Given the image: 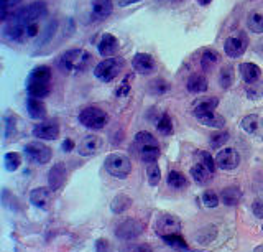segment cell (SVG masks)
<instances>
[{
    "label": "cell",
    "instance_id": "obj_1",
    "mask_svg": "<svg viewBox=\"0 0 263 252\" xmlns=\"http://www.w3.org/2000/svg\"><path fill=\"white\" fill-rule=\"evenodd\" d=\"M90 61H92L90 53H87L86 50H81V48H74V50L64 51L58 58V68L64 73L79 75V73H84L89 68Z\"/></svg>",
    "mask_w": 263,
    "mask_h": 252
},
{
    "label": "cell",
    "instance_id": "obj_2",
    "mask_svg": "<svg viewBox=\"0 0 263 252\" xmlns=\"http://www.w3.org/2000/svg\"><path fill=\"white\" fill-rule=\"evenodd\" d=\"M51 69L49 66H38L35 68L28 76L27 81V91L30 97L43 99L51 93Z\"/></svg>",
    "mask_w": 263,
    "mask_h": 252
},
{
    "label": "cell",
    "instance_id": "obj_3",
    "mask_svg": "<svg viewBox=\"0 0 263 252\" xmlns=\"http://www.w3.org/2000/svg\"><path fill=\"white\" fill-rule=\"evenodd\" d=\"M134 149L138 158L145 164H155L160 157V145L158 140L150 132H138L134 139Z\"/></svg>",
    "mask_w": 263,
    "mask_h": 252
},
{
    "label": "cell",
    "instance_id": "obj_4",
    "mask_svg": "<svg viewBox=\"0 0 263 252\" xmlns=\"http://www.w3.org/2000/svg\"><path fill=\"white\" fill-rule=\"evenodd\" d=\"M123 68V61L120 58H104L94 68V75L99 81L102 83H110L115 78H117Z\"/></svg>",
    "mask_w": 263,
    "mask_h": 252
},
{
    "label": "cell",
    "instance_id": "obj_5",
    "mask_svg": "<svg viewBox=\"0 0 263 252\" xmlns=\"http://www.w3.org/2000/svg\"><path fill=\"white\" fill-rule=\"evenodd\" d=\"M155 232L166 238V236L179 234L181 232V221L176 214L171 213H158L155 218Z\"/></svg>",
    "mask_w": 263,
    "mask_h": 252
},
{
    "label": "cell",
    "instance_id": "obj_6",
    "mask_svg": "<svg viewBox=\"0 0 263 252\" xmlns=\"http://www.w3.org/2000/svg\"><path fill=\"white\" fill-rule=\"evenodd\" d=\"M105 170L115 178H127L132 172V161L123 153H110L105 158Z\"/></svg>",
    "mask_w": 263,
    "mask_h": 252
},
{
    "label": "cell",
    "instance_id": "obj_7",
    "mask_svg": "<svg viewBox=\"0 0 263 252\" xmlns=\"http://www.w3.org/2000/svg\"><path fill=\"white\" fill-rule=\"evenodd\" d=\"M79 122L86 129L99 131V129L105 127V124L109 122V117H107V114L99 107H86L79 114Z\"/></svg>",
    "mask_w": 263,
    "mask_h": 252
},
{
    "label": "cell",
    "instance_id": "obj_8",
    "mask_svg": "<svg viewBox=\"0 0 263 252\" xmlns=\"http://www.w3.org/2000/svg\"><path fill=\"white\" fill-rule=\"evenodd\" d=\"M46 4L45 2H33L23 9L12 13V17L20 22H38L46 15Z\"/></svg>",
    "mask_w": 263,
    "mask_h": 252
},
{
    "label": "cell",
    "instance_id": "obj_9",
    "mask_svg": "<svg viewBox=\"0 0 263 252\" xmlns=\"http://www.w3.org/2000/svg\"><path fill=\"white\" fill-rule=\"evenodd\" d=\"M247 48H249V37L243 31H238V33L229 37L224 43V51L230 58H240L247 51Z\"/></svg>",
    "mask_w": 263,
    "mask_h": 252
},
{
    "label": "cell",
    "instance_id": "obj_10",
    "mask_svg": "<svg viewBox=\"0 0 263 252\" xmlns=\"http://www.w3.org/2000/svg\"><path fill=\"white\" fill-rule=\"evenodd\" d=\"M25 153L30 161L36 165H45L51 160V149L45 145L43 142H31L25 147Z\"/></svg>",
    "mask_w": 263,
    "mask_h": 252
},
{
    "label": "cell",
    "instance_id": "obj_11",
    "mask_svg": "<svg viewBox=\"0 0 263 252\" xmlns=\"http://www.w3.org/2000/svg\"><path fill=\"white\" fill-rule=\"evenodd\" d=\"M142 232H143V224L138 219H125V221L115 227V236L123 241L135 239Z\"/></svg>",
    "mask_w": 263,
    "mask_h": 252
},
{
    "label": "cell",
    "instance_id": "obj_12",
    "mask_svg": "<svg viewBox=\"0 0 263 252\" xmlns=\"http://www.w3.org/2000/svg\"><path fill=\"white\" fill-rule=\"evenodd\" d=\"M240 164V155L238 152L234 149H224V150H219V153L216 155V165L222 170H235Z\"/></svg>",
    "mask_w": 263,
    "mask_h": 252
},
{
    "label": "cell",
    "instance_id": "obj_13",
    "mask_svg": "<svg viewBox=\"0 0 263 252\" xmlns=\"http://www.w3.org/2000/svg\"><path fill=\"white\" fill-rule=\"evenodd\" d=\"M240 127H242V131L249 135L255 137V139H258V140H263V117L255 116V114L245 116L240 122Z\"/></svg>",
    "mask_w": 263,
    "mask_h": 252
},
{
    "label": "cell",
    "instance_id": "obj_14",
    "mask_svg": "<svg viewBox=\"0 0 263 252\" xmlns=\"http://www.w3.org/2000/svg\"><path fill=\"white\" fill-rule=\"evenodd\" d=\"M102 145H104V140L99 135H94V134L84 135L82 140L79 142V155L82 157L96 155L97 152L102 150Z\"/></svg>",
    "mask_w": 263,
    "mask_h": 252
},
{
    "label": "cell",
    "instance_id": "obj_15",
    "mask_svg": "<svg viewBox=\"0 0 263 252\" xmlns=\"http://www.w3.org/2000/svg\"><path fill=\"white\" fill-rule=\"evenodd\" d=\"M30 201L40 209H48L49 205L53 201V190L46 188V186H40V188H35L30 193Z\"/></svg>",
    "mask_w": 263,
    "mask_h": 252
},
{
    "label": "cell",
    "instance_id": "obj_16",
    "mask_svg": "<svg viewBox=\"0 0 263 252\" xmlns=\"http://www.w3.org/2000/svg\"><path fill=\"white\" fill-rule=\"evenodd\" d=\"M33 135L40 140H56L60 137V127L56 122H41L33 129Z\"/></svg>",
    "mask_w": 263,
    "mask_h": 252
},
{
    "label": "cell",
    "instance_id": "obj_17",
    "mask_svg": "<svg viewBox=\"0 0 263 252\" xmlns=\"http://www.w3.org/2000/svg\"><path fill=\"white\" fill-rule=\"evenodd\" d=\"M132 66L137 73L140 75H150V73L155 71L156 64H155V60L152 55L148 53H137L134 56V60H132Z\"/></svg>",
    "mask_w": 263,
    "mask_h": 252
},
{
    "label": "cell",
    "instance_id": "obj_18",
    "mask_svg": "<svg viewBox=\"0 0 263 252\" xmlns=\"http://www.w3.org/2000/svg\"><path fill=\"white\" fill-rule=\"evenodd\" d=\"M97 51L102 58H110L119 51V40L110 33L102 35L101 42L97 43Z\"/></svg>",
    "mask_w": 263,
    "mask_h": 252
},
{
    "label": "cell",
    "instance_id": "obj_19",
    "mask_svg": "<svg viewBox=\"0 0 263 252\" xmlns=\"http://www.w3.org/2000/svg\"><path fill=\"white\" fill-rule=\"evenodd\" d=\"M238 71H240V76L245 81L247 86H252V84H257L260 83V78H261V69L253 63H242L238 66Z\"/></svg>",
    "mask_w": 263,
    "mask_h": 252
},
{
    "label": "cell",
    "instance_id": "obj_20",
    "mask_svg": "<svg viewBox=\"0 0 263 252\" xmlns=\"http://www.w3.org/2000/svg\"><path fill=\"white\" fill-rule=\"evenodd\" d=\"M66 176H68V172H66V167L63 164H56L53 165V168L49 170L48 173V183H49V188L53 191L54 190H60L61 186L66 182Z\"/></svg>",
    "mask_w": 263,
    "mask_h": 252
},
{
    "label": "cell",
    "instance_id": "obj_21",
    "mask_svg": "<svg viewBox=\"0 0 263 252\" xmlns=\"http://www.w3.org/2000/svg\"><path fill=\"white\" fill-rule=\"evenodd\" d=\"M219 105V99L217 97H204V99H197L193 105V116L199 117L202 114L208 112H214Z\"/></svg>",
    "mask_w": 263,
    "mask_h": 252
},
{
    "label": "cell",
    "instance_id": "obj_22",
    "mask_svg": "<svg viewBox=\"0 0 263 252\" xmlns=\"http://www.w3.org/2000/svg\"><path fill=\"white\" fill-rule=\"evenodd\" d=\"M27 111L31 119H45L46 117V105L41 99L36 97H28L27 99Z\"/></svg>",
    "mask_w": 263,
    "mask_h": 252
},
{
    "label": "cell",
    "instance_id": "obj_23",
    "mask_svg": "<svg viewBox=\"0 0 263 252\" xmlns=\"http://www.w3.org/2000/svg\"><path fill=\"white\" fill-rule=\"evenodd\" d=\"M187 91L193 94H201L208 91V79L204 75H191L187 79Z\"/></svg>",
    "mask_w": 263,
    "mask_h": 252
},
{
    "label": "cell",
    "instance_id": "obj_24",
    "mask_svg": "<svg viewBox=\"0 0 263 252\" xmlns=\"http://www.w3.org/2000/svg\"><path fill=\"white\" fill-rule=\"evenodd\" d=\"M242 198V191L238 186H227V188L222 190L220 200L226 206H235Z\"/></svg>",
    "mask_w": 263,
    "mask_h": 252
},
{
    "label": "cell",
    "instance_id": "obj_25",
    "mask_svg": "<svg viewBox=\"0 0 263 252\" xmlns=\"http://www.w3.org/2000/svg\"><path fill=\"white\" fill-rule=\"evenodd\" d=\"M197 120L204 124L205 127H212V129H222L226 125V120L224 117H220L219 114L216 112H208V114H202V116L196 117Z\"/></svg>",
    "mask_w": 263,
    "mask_h": 252
},
{
    "label": "cell",
    "instance_id": "obj_26",
    "mask_svg": "<svg viewBox=\"0 0 263 252\" xmlns=\"http://www.w3.org/2000/svg\"><path fill=\"white\" fill-rule=\"evenodd\" d=\"M112 0H92V12L97 19H105L112 13Z\"/></svg>",
    "mask_w": 263,
    "mask_h": 252
},
{
    "label": "cell",
    "instance_id": "obj_27",
    "mask_svg": "<svg viewBox=\"0 0 263 252\" xmlns=\"http://www.w3.org/2000/svg\"><path fill=\"white\" fill-rule=\"evenodd\" d=\"M234 81H235L234 68L230 66V64H224V66L220 68V75H219V84H220V87L229 89L230 86L234 84Z\"/></svg>",
    "mask_w": 263,
    "mask_h": 252
},
{
    "label": "cell",
    "instance_id": "obj_28",
    "mask_svg": "<svg viewBox=\"0 0 263 252\" xmlns=\"http://www.w3.org/2000/svg\"><path fill=\"white\" fill-rule=\"evenodd\" d=\"M130 206H132V198L127 196V194H119V196H115L114 201L110 203V209L115 214H122L123 211H127Z\"/></svg>",
    "mask_w": 263,
    "mask_h": 252
},
{
    "label": "cell",
    "instance_id": "obj_29",
    "mask_svg": "<svg viewBox=\"0 0 263 252\" xmlns=\"http://www.w3.org/2000/svg\"><path fill=\"white\" fill-rule=\"evenodd\" d=\"M191 176H193V180H196V183L205 185L209 182V178L212 176V173L201 164H196L194 167H191Z\"/></svg>",
    "mask_w": 263,
    "mask_h": 252
},
{
    "label": "cell",
    "instance_id": "obj_30",
    "mask_svg": "<svg viewBox=\"0 0 263 252\" xmlns=\"http://www.w3.org/2000/svg\"><path fill=\"white\" fill-rule=\"evenodd\" d=\"M217 61H219V56H217L216 51H211V50L204 51L202 56H201V68H202V71L204 73H211L214 68H216Z\"/></svg>",
    "mask_w": 263,
    "mask_h": 252
},
{
    "label": "cell",
    "instance_id": "obj_31",
    "mask_svg": "<svg viewBox=\"0 0 263 252\" xmlns=\"http://www.w3.org/2000/svg\"><path fill=\"white\" fill-rule=\"evenodd\" d=\"M168 185L171 186V188L175 190H183L184 186L187 185L186 182V176L181 173V172H176V170H171V172L168 173Z\"/></svg>",
    "mask_w": 263,
    "mask_h": 252
},
{
    "label": "cell",
    "instance_id": "obj_32",
    "mask_svg": "<svg viewBox=\"0 0 263 252\" xmlns=\"http://www.w3.org/2000/svg\"><path fill=\"white\" fill-rule=\"evenodd\" d=\"M247 27L250 28L253 33H263V15L258 12H253L247 19Z\"/></svg>",
    "mask_w": 263,
    "mask_h": 252
},
{
    "label": "cell",
    "instance_id": "obj_33",
    "mask_svg": "<svg viewBox=\"0 0 263 252\" xmlns=\"http://www.w3.org/2000/svg\"><path fill=\"white\" fill-rule=\"evenodd\" d=\"M4 164H5V168L8 170V172H15V170H18V167L22 165L20 153H16V152H8V153H5Z\"/></svg>",
    "mask_w": 263,
    "mask_h": 252
},
{
    "label": "cell",
    "instance_id": "obj_34",
    "mask_svg": "<svg viewBox=\"0 0 263 252\" xmlns=\"http://www.w3.org/2000/svg\"><path fill=\"white\" fill-rule=\"evenodd\" d=\"M196 158H197V164H201L202 167L208 168L211 173H214V170H216V160L211 157L209 152L199 150V152L196 153Z\"/></svg>",
    "mask_w": 263,
    "mask_h": 252
},
{
    "label": "cell",
    "instance_id": "obj_35",
    "mask_svg": "<svg viewBox=\"0 0 263 252\" xmlns=\"http://www.w3.org/2000/svg\"><path fill=\"white\" fill-rule=\"evenodd\" d=\"M216 234H217L216 227H214V226H208V227H204V229H201L199 232H197L196 241L199 242V244H202V246H205V244H209L211 241H214Z\"/></svg>",
    "mask_w": 263,
    "mask_h": 252
},
{
    "label": "cell",
    "instance_id": "obj_36",
    "mask_svg": "<svg viewBox=\"0 0 263 252\" xmlns=\"http://www.w3.org/2000/svg\"><path fill=\"white\" fill-rule=\"evenodd\" d=\"M146 176H148V183H150L152 186H156L160 183L161 180V170L160 167L156 165V161L155 164H148L146 167Z\"/></svg>",
    "mask_w": 263,
    "mask_h": 252
},
{
    "label": "cell",
    "instance_id": "obj_37",
    "mask_svg": "<svg viewBox=\"0 0 263 252\" xmlns=\"http://www.w3.org/2000/svg\"><path fill=\"white\" fill-rule=\"evenodd\" d=\"M163 241L168 244V246H171L173 249H176V250H187V244L186 241L181 238L179 234H173V236H166V238H163Z\"/></svg>",
    "mask_w": 263,
    "mask_h": 252
},
{
    "label": "cell",
    "instance_id": "obj_38",
    "mask_svg": "<svg viewBox=\"0 0 263 252\" xmlns=\"http://www.w3.org/2000/svg\"><path fill=\"white\" fill-rule=\"evenodd\" d=\"M229 132L226 131H219V132H214L211 135V139H209V143H211V147L212 149H220L222 145L227 143L229 142Z\"/></svg>",
    "mask_w": 263,
    "mask_h": 252
},
{
    "label": "cell",
    "instance_id": "obj_39",
    "mask_svg": "<svg viewBox=\"0 0 263 252\" xmlns=\"http://www.w3.org/2000/svg\"><path fill=\"white\" fill-rule=\"evenodd\" d=\"M156 129H158V132H161L163 135H170L173 132V122L168 114H163L160 117V120L156 122Z\"/></svg>",
    "mask_w": 263,
    "mask_h": 252
},
{
    "label": "cell",
    "instance_id": "obj_40",
    "mask_svg": "<svg viewBox=\"0 0 263 252\" xmlns=\"http://www.w3.org/2000/svg\"><path fill=\"white\" fill-rule=\"evenodd\" d=\"M202 203L208 208H217V205H219V196L212 190H208V191L202 193Z\"/></svg>",
    "mask_w": 263,
    "mask_h": 252
},
{
    "label": "cell",
    "instance_id": "obj_41",
    "mask_svg": "<svg viewBox=\"0 0 263 252\" xmlns=\"http://www.w3.org/2000/svg\"><path fill=\"white\" fill-rule=\"evenodd\" d=\"M150 91L153 93V94H163V93H166L168 91V83L166 81H163L161 78H158V79H155V81H152L150 83Z\"/></svg>",
    "mask_w": 263,
    "mask_h": 252
},
{
    "label": "cell",
    "instance_id": "obj_42",
    "mask_svg": "<svg viewBox=\"0 0 263 252\" xmlns=\"http://www.w3.org/2000/svg\"><path fill=\"white\" fill-rule=\"evenodd\" d=\"M247 94L250 99H258L260 96H263V83H257L247 87Z\"/></svg>",
    "mask_w": 263,
    "mask_h": 252
},
{
    "label": "cell",
    "instance_id": "obj_43",
    "mask_svg": "<svg viewBox=\"0 0 263 252\" xmlns=\"http://www.w3.org/2000/svg\"><path fill=\"white\" fill-rule=\"evenodd\" d=\"M20 2H22V0H2V20L4 22H7V13H8V10H10L13 5L20 4Z\"/></svg>",
    "mask_w": 263,
    "mask_h": 252
},
{
    "label": "cell",
    "instance_id": "obj_44",
    "mask_svg": "<svg viewBox=\"0 0 263 252\" xmlns=\"http://www.w3.org/2000/svg\"><path fill=\"white\" fill-rule=\"evenodd\" d=\"M252 209H253V214H255V216L260 218V219H263V196H260L257 201L253 203Z\"/></svg>",
    "mask_w": 263,
    "mask_h": 252
},
{
    "label": "cell",
    "instance_id": "obj_45",
    "mask_svg": "<svg viewBox=\"0 0 263 252\" xmlns=\"http://www.w3.org/2000/svg\"><path fill=\"white\" fill-rule=\"evenodd\" d=\"M96 250L97 252H110V242L107 239H99L96 242Z\"/></svg>",
    "mask_w": 263,
    "mask_h": 252
},
{
    "label": "cell",
    "instance_id": "obj_46",
    "mask_svg": "<svg viewBox=\"0 0 263 252\" xmlns=\"http://www.w3.org/2000/svg\"><path fill=\"white\" fill-rule=\"evenodd\" d=\"M13 134H15V119L13 117H7V132H5V137H7V139H10Z\"/></svg>",
    "mask_w": 263,
    "mask_h": 252
},
{
    "label": "cell",
    "instance_id": "obj_47",
    "mask_svg": "<svg viewBox=\"0 0 263 252\" xmlns=\"http://www.w3.org/2000/svg\"><path fill=\"white\" fill-rule=\"evenodd\" d=\"M122 89H119L117 91V96H123V94H127L128 93V76L123 79V83H122V86H120Z\"/></svg>",
    "mask_w": 263,
    "mask_h": 252
},
{
    "label": "cell",
    "instance_id": "obj_48",
    "mask_svg": "<svg viewBox=\"0 0 263 252\" xmlns=\"http://www.w3.org/2000/svg\"><path fill=\"white\" fill-rule=\"evenodd\" d=\"M132 252H152V247L148 244H140V246H135L132 249Z\"/></svg>",
    "mask_w": 263,
    "mask_h": 252
},
{
    "label": "cell",
    "instance_id": "obj_49",
    "mask_svg": "<svg viewBox=\"0 0 263 252\" xmlns=\"http://www.w3.org/2000/svg\"><path fill=\"white\" fill-rule=\"evenodd\" d=\"M255 51H257V55L260 56V58H263V38H260L257 45H255Z\"/></svg>",
    "mask_w": 263,
    "mask_h": 252
},
{
    "label": "cell",
    "instance_id": "obj_50",
    "mask_svg": "<svg viewBox=\"0 0 263 252\" xmlns=\"http://www.w3.org/2000/svg\"><path fill=\"white\" fill-rule=\"evenodd\" d=\"M74 149V142L71 139H66V142L63 143V150L64 152H71Z\"/></svg>",
    "mask_w": 263,
    "mask_h": 252
},
{
    "label": "cell",
    "instance_id": "obj_51",
    "mask_svg": "<svg viewBox=\"0 0 263 252\" xmlns=\"http://www.w3.org/2000/svg\"><path fill=\"white\" fill-rule=\"evenodd\" d=\"M137 2H142V0H117L119 7H127V5L137 4Z\"/></svg>",
    "mask_w": 263,
    "mask_h": 252
},
{
    "label": "cell",
    "instance_id": "obj_52",
    "mask_svg": "<svg viewBox=\"0 0 263 252\" xmlns=\"http://www.w3.org/2000/svg\"><path fill=\"white\" fill-rule=\"evenodd\" d=\"M253 252H263V244H260V246L255 247V250H253Z\"/></svg>",
    "mask_w": 263,
    "mask_h": 252
},
{
    "label": "cell",
    "instance_id": "obj_53",
    "mask_svg": "<svg viewBox=\"0 0 263 252\" xmlns=\"http://www.w3.org/2000/svg\"><path fill=\"white\" fill-rule=\"evenodd\" d=\"M199 4L201 5H208V4H211V0H199Z\"/></svg>",
    "mask_w": 263,
    "mask_h": 252
}]
</instances>
